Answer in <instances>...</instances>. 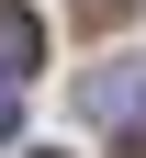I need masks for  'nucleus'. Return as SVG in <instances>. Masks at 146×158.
Returning <instances> with one entry per match:
<instances>
[{
    "label": "nucleus",
    "instance_id": "obj_1",
    "mask_svg": "<svg viewBox=\"0 0 146 158\" xmlns=\"http://www.w3.org/2000/svg\"><path fill=\"white\" fill-rule=\"evenodd\" d=\"M45 56V34H34V11H0V68H34Z\"/></svg>",
    "mask_w": 146,
    "mask_h": 158
},
{
    "label": "nucleus",
    "instance_id": "obj_2",
    "mask_svg": "<svg viewBox=\"0 0 146 158\" xmlns=\"http://www.w3.org/2000/svg\"><path fill=\"white\" fill-rule=\"evenodd\" d=\"M23 90H34V68H0V135L23 124Z\"/></svg>",
    "mask_w": 146,
    "mask_h": 158
},
{
    "label": "nucleus",
    "instance_id": "obj_3",
    "mask_svg": "<svg viewBox=\"0 0 146 158\" xmlns=\"http://www.w3.org/2000/svg\"><path fill=\"white\" fill-rule=\"evenodd\" d=\"M90 11H124V0H90Z\"/></svg>",
    "mask_w": 146,
    "mask_h": 158
}]
</instances>
